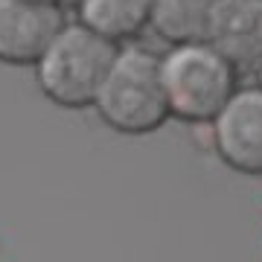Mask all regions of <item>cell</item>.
I'll return each instance as SVG.
<instances>
[{
	"label": "cell",
	"mask_w": 262,
	"mask_h": 262,
	"mask_svg": "<svg viewBox=\"0 0 262 262\" xmlns=\"http://www.w3.org/2000/svg\"><path fill=\"white\" fill-rule=\"evenodd\" d=\"M207 41L239 73L256 70L262 61V0H215Z\"/></svg>",
	"instance_id": "6"
},
{
	"label": "cell",
	"mask_w": 262,
	"mask_h": 262,
	"mask_svg": "<svg viewBox=\"0 0 262 262\" xmlns=\"http://www.w3.org/2000/svg\"><path fill=\"white\" fill-rule=\"evenodd\" d=\"M76 20L125 47L151 27V0H76Z\"/></svg>",
	"instance_id": "7"
},
{
	"label": "cell",
	"mask_w": 262,
	"mask_h": 262,
	"mask_svg": "<svg viewBox=\"0 0 262 262\" xmlns=\"http://www.w3.org/2000/svg\"><path fill=\"white\" fill-rule=\"evenodd\" d=\"M41 3H53V6H67V3H76V0H41Z\"/></svg>",
	"instance_id": "9"
},
{
	"label": "cell",
	"mask_w": 262,
	"mask_h": 262,
	"mask_svg": "<svg viewBox=\"0 0 262 262\" xmlns=\"http://www.w3.org/2000/svg\"><path fill=\"white\" fill-rule=\"evenodd\" d=\"M213 146L227 169L262 178V88H239L213 120Z\"/></svg>",
	"instance_id": "4"
},
{
	"label": "cell",
	"mask_w": 262,
	"mask_h": 262,
	"mask_svg": "<svg viewBox=\"0 0 262 262\" xmlns=\"http://www.w3.org/2000/svg\"><path fill=\"white\" fill-rule=\"evenodd\" d=\"M215 0H151V29L169 47L207 41Z\"/></svg>",
	"instance_id": "8"
},
{
	"label": "cell",
	"mask_w": 262,
	"mask_h": 262,
	"mask_svg": "<svg viewBox=\"0 0 262 262\" xmlns=\"http://www.w3.org/2000/svg\"><path fill=\"white\" fill-rule=\"evenodd\" d=\"M99 120L120 134H151L172 120L160 56L146 47H120L94 102Z\"/></svg>",
	"instance_id": "1"
},
{
	"label": "cell",
	"mask_w": 262,
	"mask_h": 262,
	"mask_svg": "<svg viewBox=\"0 0 262 262\" xmlns=\"http://www.w3.org/2000/svg\"><path fill=\"white\" fill-rule=\"evenodd\" d=\"M160 73L172 120L192 125H213L222 108L239 91L236 64L210 41L169 47L166 56H160Z\"/></svg>",
	"instance_id": "3"
},
{
	"label": "cell",
	"mask_w": 262,
	"mask_h": 262,
	"mask_svg": "<svg viewBox=\"0 0 262 262\" xmlns=\"http://www.w3.org/2000/svg\"><path fill=\"white\" fill-rule=\"evenodd\" d=\"M120 44L73 20L53 38L47 53L38 58L35 82L41 94L58 108H94L96 94L111 70Z\"/></svg>",
	"instance_id": "2"
},
{
	"label": "cell",
	"mask_w": 262,
	"mask_h": 262,
	"mask_svg": "<svg viewBox=\"0 0 262 262\" xmlns=\"http://www.w3.org/2000/svg\"><path fill=\"white\" fill-rule=\"evenodd\" d=\"M64 24V6L41 0H0V61L35 67Z\"/></svg>",
	"instance_id": "5"
},
{
	"label": "cell",
	"mask_w": 262,
	"mask_h": 262,
	"mask_svg": "<svg viewBox=\"0 0 262 262\" xmlns=\"http://www.w3.org/2000/svg\"><path fill=\"white\" fill-rule=\"evenodd\" d=\"M256 82H259V88H262V61H259V67H256Z\"/></svg>",
	"instance_id": "10"
}]
</instances>
